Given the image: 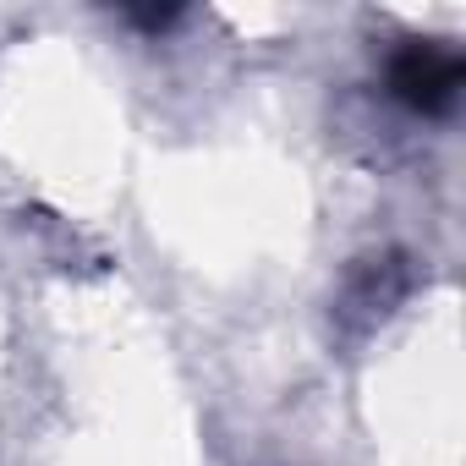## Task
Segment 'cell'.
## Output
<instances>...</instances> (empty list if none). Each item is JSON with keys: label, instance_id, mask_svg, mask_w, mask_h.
Segmentation results:
<instances>
[{"label": "cell", "instance_id": "6da1fadb", "mask_svg": "<svg viewBox=\"0 0 466 466\" xmlns=\"http://www.w3.org/2000/svg\"><path fill=\"white\" fill-rule=\"evenodd\" d=\"M461 83H466V61L433 39H411L390 61V94L417 116H450L461 99Z\"/></svg>", "mask_w": 466, "mask_h": 466}]
</instances>
